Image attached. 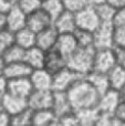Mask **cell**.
Returning <instances> with one entry per match:
<instances>
[{"label":"cell","instance_id":"11","mask_svg":"<svg viewBox=\"0 0 125 126\" xmlns=\"http://www.w3.org/2000/svg\"><path fill=\"white\" fill-rule=\"evenodd\" d=\"M7 17V29L12 32L20 30L27 26V13L23 12L17 4L10 7L6 12Z\"/></svg>","mask_w":125,"mask_h":126},{"label":"cell","instance_id":"21","mask_svg":"<svg viewBox=\"0 0 125 126\" xmlns=\"http://www.w3.org/2000/svg\"><path fill=\"white\" fill-rule=\"evenodd\" d=\"M46 52L47 51L42 50V49L39 48V47L33 46L29 49H26L23 61L26 62L32 70L43 67Z\"/></svg>","mask_w":125,"mask_h":126},{"label":"cell","instance_id":"46","mask_svg":"<svg viewBox=\"0 0 125 126\" xmlns=\"http://www.w3.org/2000/svg\"><path fill=\"white\" fill-rule=\"evenodd\" d=\"M4 64H6V62L3 61V59H2V58H1V55H0V73H2V71H3Z\"/></svg>","mask_w":125,"mask_h":126},{"label":"cell","instance_id":"25","mask_svg":"<svg viewBox=\"0 0 125 126\" xmlns=\"http://www.w3.org/2000/svg\"><path fill=\"white\" fill-rule=\"evenodd\" d=\"M108 79L110 83V87L119 91L125 85V69L121 65H115L113 69L108 72Z\"/></svg>","mask_w":125,"mask_h":126},{"label":"cell","instance_id":"17","mask_svg":"<svg viewBox=\"0 0 125 126\" xmlns=\"http://www.w3.org/2000/svg\"><path fill=\"white\" fill-rule=\"evenodd\" d=\"M32 90L33 87L29 76L8 80V90H7V92H9L11 94L28 98V96L30 95Z\"/></svg>","mask_w":125,"mask_h":126},{"label":"cell","instance_id":"27","mask_svg":"<svg viewBox=\"0 0 125 126\" xmlns=\"http://www.w3.org/2000/svg\"><path fill=\"white\" fill-rule=\"evenodd\" d=\"M41 9H43L48 13L49 17L52 19V21L60 13L65 10L62 0H42Z\"/></svg>","mask_w":125,"mask_h":126},{"label":"cell","instance_id":"36","mask_svg":"<svg viewBox=\"0 0 125 126\" xmlns=\"http://www.w3.org/2000/svg\"><path fill=\"white\" fill-rule=\"evenodd\" d=\"M113 24H114V26L125 24V6L116 9L114 18H113Z\"/></svg>","mask_w":125,"mask_h":126},{"label":"cell","instance_id":"38","mask_svg":"<svg viewBox=\"0 0 125 126\" xmlns=\"http://www.w3.org/2000/svg\"><path fill=\"white\" fill-rule=\"evenodd\" d=\"M115 57H116V64L121 65L125 69V47L122 48H114Z\"/></svg>","mask_w":125,"mask_h":126},{"label":"cell","instance_id":"23","mask_svg":"<svg viewBox=\"0 0 125 126\" xmlns=\"http://www.w3.org/2000/svg\"><path fill=\"white\" fill-rule=\"evenodd\" d=\"M85 78L90 82V84L94 87L95 91L99 93V95L111 89L106 73H102V72H97V71H91L89 74H86Z\"/></svg>","mask_w":125,"mask_h":126},{"label":"cell","instance_id":"44","mask_svg":"<svg viewBox=\"0 0 125 126\" xmlns=\"http://www.w3.org/2000/svg\"><path fill=\"white\" fill-rule=\"evenodd\" d=\"M91 6H97V4L102 3V2H105V0H89Z\"/></svg>","mask_w":125,"mask_h":126},{"label":"cell","instance_id":"24","mask_svg":"<svg viewBox=\"0 0 125 126\" xmlns=\"http://www.w3.org/2000/svg\"><path fill=\"white\" fill-rule=\"evenodd\" d=\"M78 117L79 126H95L97 122L100 111L96 106L93 107H85L75 111Z\"/></svg>","mask_w":125,"mask_h":126},{"label":"cell","instance_id":"43","mask_svg":"<svg viewBox=\"0 0 125 126\" xmlns=\"http://www.w3.org/2000/svg\"><path fill=\"white\" fill-rule=\"evenodd\" d=\"M7 28V17L6 12H0V29Z\"/></svg>","mask_w":125,"mask_h":126},{"label":"cell","instance_id":"39","mask_svg":"<svg viewBox=\"0 0 125 126\" xmlns=\"http://www.w3.org/2000/svg\"><path fill=\"white\" fill-rule=\"evenodd\" d=\"M11 116L3 110H0V126H8L10 125Z\"/></svg>","mask_w":125,"mask_h":126},{"label":"cell","instance_id":"35","mask_svg":"<svg viewBox=\"0 0 125 126\" xmlns=\"http://www.w3.org/2000/svg\"><path fill=\"white\" fill-rule=\"evenodd\" d=\"M15 42L13 32L8 29H0V53Z\"/></svg>","mask_w":125,"mask_h":126},{"label":"cell","instance_id":"22","mask_svg":"<svg viewBox=\"0 0 125 126\" xmlns=\"http://www.w3.org/2000/svg\"><path fill=\"white\" fill-rule=\"evenodd\" d=\"M35 37L37 33L34 31H32L31 29H29L28 27L20 29V30L13 32V39H15V43L20 46L21 48L29 49L31 47L35 46Z\"/></svg>","mask_w":125,"mask_h":126},{"label":"cell","instance_id":"19","mask_svg":"<svg viewBox=\"0 0 125 126\" xmlns=\"http://www.w3.org/2000/svg\"><path fill=\"white\" fill-rule=\"evenodd\" d=\"M51 110L54 112L57 117L63 115L65 113H69L71 111H74L71 106L70 100L68 97L66 92H55L53 91V98Z\"/></svg>","mask_w":125,"mask_h":126},{"label":"cell","instance_id":"40","mask_svg":"<svg viewBox=\"0 0 125 126\" xmlns=\"http://www.w3.org/2000/svg\"><path fill=\"white\" fill-rule=\"evenodd\" d=\"M8 90V79L3 75V73H0V95H3Z\"/></svg>","mask_w":125,"mask_h":126},{"label":"cell","instance_id":"45","mask_svg":"<svg viewBox=\"0 0 125 126\" xmlns=\"http://www.w3.org/2000/svg\"><path fill=\"white\" fill-rule=\"evenodd\" d=\"M119 93H120V96H121V100L125 101V85L122 87V89L119 90Z\"/></svg>","mask_w":125,"mask_h":126},{"label":"cell","instance_id":"29","mask_svg":"<svg viewBox=\"0 0 125 126\" xmlns=\"http://www.w3.org/2000/svg\"><path fill=\"white\" fill-rule=\"evenodd\" d=\"M79 47H93V32L85 29L77 28L73 32Z\"/></svg>","mask_w":125,"mask_h":126},{"label":"cell","instance_id":"37","mask_svg":"<svg viewBox=\"0 0 125 126\" xmlns=\"http://www.w3.org/2000/svg\"><path fill=\"white\" fill-rule=\"evenodd\" d=\"M114 116L120 122V124L125 125V101H121V103L119 104V106H117L116 111L114 113Z\"/></svg>","mask_w":125,"mask_h":126},{"label":"cell","instance_id":"2","mask_svg":"<svg viewBox=\"0 0 125 126\" xmlns=\"http://www.w3.org/2000/svg\"><path fill=\"white\" fill-rule=\"evenodd\" d=\"M95 49L93 47H78V49L66 59L68 67L82 76L93 70V59Z\"/></svg>","mask_w":125,"mask_h":126},{"label":"cell","instance_id":"18","mask_svg":"<svg viewBox=\"0 0 125 126\" xmlns=\"http://www.w3.org/2000/svg\"><path fill=\"white\" fill-rule=\"evenodd\" d=\"M31 71L32 69L22 60V61L6 63L2 73L8 80H11V79L18 78H27L30 75Z\"/></svg>","mask_w":125,"mask_h":126},{"label":"cell","instance_id":"34","mask_svg":"<svg viewBox=\"0 0 125 126\" xmlns=\"http://www.w3.org/2000/svg\"><path fill=\"white\" fill-rule=\"evenodd\" d=\"M57 125H62V126H79L78 122L77 113L75 111H71L69 113H65L63 115L59 116L57 120Z\"/></svg>","mask_w":125,"mask_h":126},{"label":"cell","instance_id":"42","mask_svg":"<svg viewBox=\"0 0 125 126\" xmlns=\"http://www.w3.org/2000/svg\"><path fill=\"white\" fill-rule=\"evenodd\" d=\"M12 4L7 0H0V12H7Z\"/></svg>","mask_w":125,"mask_h":126},{"label":"cell","instance_id":"12","mask_svg":"<svg viewBox=\"0 0 125 126\" xmlns=\"http://www.w3.org/2000/svg\"><path fill=\"white\" fill-rule=\"evenodd\" d=\"M58 37H59V32H58L57 29L53 27V24H51L48 28L37 32L35 46L41 48L42 50H44V51L52 50L55 46Z\"/></svg>","mask_w":125,"mask_h":126},{"label":"cell","instance_id":"9","mask_svg":"<svg viewBox=\"0 0 125 126\" xmlns=\"http://www.w3.org/2000/svg\"><path fill=\"white\" fill-rule=\"evenodd\" d=\"M1 107L10 116L28 109V98L6 92L1 96Z\"/></svg>","mask_w":125,"mask_h":126},{"label":"cell","instance_id":"7","mask_svg":"<svg viewBox=\"0 0 125 126\" xmlns=\"http://www.w3.org/2000/svg\"><path fill=\"white\" fill-rule=\"evenodd\" d=\"M53 98L52 90H32L28 96V107L32 111L51 109Z\"/></svg>","mask_w":125,"mask_h":126},{"label":"cell","instance_id":"26","mask_svg":"<svg viewBox=\"0 0 125 126\" xmlns=\"http://www.w3.org/2000/svg\"><path fill=\"white\" fill-rule=\"evenodd\" d=\"M24 49L21 48L20 46L16 44L13 42L11 46H9L4 51L0 53L1 58L6 63L10 62H17V61H22L24 58Z\"/></svg>","mask_w":125,"mask_h":126},{"label":"cell","instance_id":"41","mask_svg":"<svg viewBox=\"0 0 125 126\" xmlns=\"http://www.w3.org/2000/svg\"><path fill=\"white\" fill-rule=\"evenodd\" d=\"M105 1L109 4H111L114 9H119L125 6V0H105Z\"/></svg>","mask_w":125,"mask_h":126},{"label":"cell","instance_id":"33","mask_svg":"<svg viewBox=\"0 0 125 126\" xmlns=\"http://www.w3.org/2000/svg\"><path fill=\"white\" fill-rule=\"evenodd\" d=\"M42 0H18L17 6L27 15L41 8Z\"/></svg>","mask_w":125,"mask_h":126},{"label":"cell","instance_id":"3","mask_svg":"<svg viewBox=\"0 0 125 126\" xmlns=\"http://www.w3.org/2000/svg\"><path fill=\"white\" fill-rule=\"evenodd\" d=\"M115 65H116V57H115L114 48L96 49L95 50L92 71L108 73Z\"/></svg>","mask_w":125,"mask_h":126},{"label":"cell","instance_id":"48","mask_svg":"<svg viewBox=\"0 0 125 126\" xmlns=\"http://www.w3.org/2000/svg\"><path fill=\"white\" fill-rule=\"evenodd\" d=\"M2 107H1V95H0V110H1Z\"/></svg>","mask_w":125,"mask_h":126},{"label":"cell","instance_id":"31","mask_svg":"<svg viewBox=\"0 0 125 126\" xmlns=\"http://www.w3.org/2000/svg\"><path fill=\"white\" fill-rule=\"evenodd\" d=\"M125 47V24L114 26L113 29V48Z\"/></svg>","mask_w":125,"mask_h":126},{"label":"cell","instance_id":"15","mask_svg":"<svg viewBox=\"0 0 125 126\" xmlns=\"http://www.w3.org/2000/svg\"><path fill=\"white\" fill-rule=\"evenodd\" d=\"M52 24L59 33H73L77 29L75 13L64 10L53 20Z\"/></svg>","mask_w":125,"mask_h":126},{"label":"cell","instance_id":"4","mask_svg":"<svg viewBox=\"0 0 125 126\" xmlns=\"http://www.w3.org/2000/svg\"><path fill=\"white\" fill-rule=\"evenodd\" d=\"M113 29L114 24L111 22H101L93 31V48L95 50L113 48Z\"/></svg>","mask_w":125,"mask_h":126},{"label":"cell","instance_id":"13","mask_svg":"<svg viewBox=\"0 0 125 126\" xmlns=\"http://www.w3.org/2000/svg\"><path fill=\"white\" fill-rule=\"evenodd\" d=\"M66 66H68L66 58L62 55L60 52H58L55 49H52V50H49L46 52L43 67L51 74L57 73Z\"/></svg>","mask_w":125,"mask_h":126},{"label":"cell","instance_id":"8","mask_svg":"<svg viewBox=\"0 0 125 126\" xmlns=\"http://www.w3.org/2000/svg\"><path fill=\"white\" fill-rule=\"evenodd\" d=\"M121 101L122 100H121L119 91L110 89L106 92H104V93L100 94L96 107L100 112L114 114L117 106H119V104L121 103Z\"/></svg>","mask_w":125,"mask_h":126},{"label":"cell","instance_id":"32","mask_svg":"<svg viewBox=\"0 0 125 126\" xmlns=\"http://www.w3.org/2000/svg\"><path fill=\"white\" fill-rule=\"evenodd\" d=\"M62 1H63L64 9L73 13L79 12L80 10L84 9L85 7L90 6L89 0H62Z\"/></svg>","mask_w":125,"mask_h":126},{"label":"cell","instance_id":"6","mask_svg":"<svg viewBox=\"0 0 125 126\" xmlns=\"http://www.w3.org/2000/svg\"><path fill=\"white\" fill-rule=\"evenodd\" d=\"M80 76L82 75L77 74L68 66L64 67L61 71L52 74V91L66 92Z\"/></svg>","mask_w":125,"mask_h":126},{"label":"cell","instance_id":"10","mask_svg":"<svg viewBox=\"0 0 125 126\" xmlns=\"http://www.w3.org/2000/svg\"><path fill=\"white\" fill-rule=\"evenodd\" d=\"M52 22V19L41 8L27 15V27L35 33L50 27Z\"/></svg>","mask_w":125,"mask_h":126},{"label":"cell","instance_id":"20","mask_svg":"<svg viewBox=\"0 0 125 126\" xmlns=\"http://www.w3.org/2000/svg\"><path fill=\"white\" fill-rule=\"evenodd\" d=\"M32 111V110H31ZM57 115L51 109H42L32 111L31 125L35 126H51L57 125Z\"/></svg>","mask_w":125,"mask_h":126},{"label":"cell","instance_id":"47","mask_svg":"<svg viewBox=\"0 0 125 126\" xmlns=\"http://www.w3.org/2000/svg\"><path fill=\"white\" fill-rule=\"evenodd\" d=\"M7 1H8V2H10V3H11V4H12V6H13V4H17L18 0H7Z\"/></svg>","mask_w":125,"mask_h":126},{"label":"cell","instance_id":"28","mask_svg":"<svg viewBox=\"0 0 125 126\" xmlns=\"http://www.w3.org/2000/svg\"><path fill=\"white\" fill-rule=\"evenodd\" d=\"M93 7L95 8V11H96V13H97V17H99L100 21L113 23V18H114L116 9H114L106 1L102 2V3L97 4V6H93Z\"/></svg>","mask_w":125,"mask_h":126},{"label":"cell","instance_id":"14","mask_svg":"<svg viewBox=\"0 0 125 126\" xmlns=\"http://www.w3.org/2000/svg\"><path fill=\"white\" fill-rule=\"evenodd\" d=\"M29 79L33 90H52V74L44 67L32 70Z\"/></svg>","mask_w":125,"mask_h":126},{"label":"cell","instance_id":"5","mask_svg":"<svg viewBox=\"0 0 125 126\" xmlns=\"http://www.w3.org/2000/svg\"><path fill=\"white\" fill-rule=\"evenodd\" d=\"M75 21H77V28L85 29L92 32L101 23L95 8L91 4L75 13Z\"/></svg>","mask_w":125,"mask_h":126},{"label":"cell","instance_id":"1","mask_svg":"<svg viewBox=\"0 0 125 126\" xmlns=\"http://www.w3.org/2000/svg\"><path fill=\"white\" fill-rule=\"evenodd\" d=\"M66 94L74 111L96 106L100 96L85 76H80L66 91Z\"/></svg>","mask_w":125,"mask_h":126},{"label":"cell","instance_id":"16","mask_svg":"<svg viewBox=\"0 0 125 126\" xmlns=\"http://www.w3.org/2000/svg\"><path fill=\"white\" fill-rule=\"evenodd\" d=\"M78 43L73 33H59L55 46L53 49L60 52L68 59L73 52L78 49Z\"/></svg>","mask_w":125,"mask_h":126},{"label":"cell","instance_id":"30","mask_svg":"<svg viewBox=\"0 0 125 126\" xmlns=\"http://www.w3.org/2000/svg\"><path fill=\"white\" fill-rule=\"evenodd\" d=\"M31 116H32V111L30 109H26L19 113L15 114L10 118V125L13 126H27L31 125Z\"/></svg>","mask_w":125,"mask_h":126}]
</instances>
